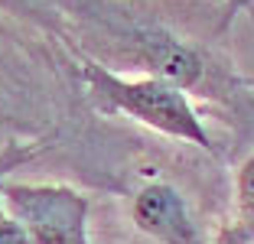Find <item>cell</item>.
I'll return each mask as SVG.
<instances>
[{
	"instance_id": "obj_6",
	"label": "cell",
	"mask_w": 254,
	"mask_h": 244,
	"mask_svg": "<svg viewBox=\"0 0 254 244\" xmlns=\"http://www.w3.org/2000/svg\"><path fill=\"white\" fill-rule=\"evenodd\" d=\"M0 244H30L26 238H23V231L10 222L7 215H0Z\"/></svg>"
},
{
	"instance_id": "obj_4",
	"label": "cell",
	"mask_w": 254,
	"mask_h": 244,
	"mask_svg": "<svg viewBox=\"0 0 254 244\" xmlns=\"http://www.w3.org/2000/svg\"><path fill=\"white\" fill-rule=\"evenodd\" d=\"M235 195H238V228L232 235L238 238V244H254V156L241 163Z\"/></svg>"
},
{
	"instance_id": "obj_3",
	"label": "cell",
	"mask_w": 254,
	"mask_h": 244,
	"mask_svg": "<svg viewBox=\"0 0 254 244\" xmlns=\"http://www.w3.org/2000/svg\"><path fill=\"white\" fill-rule=\"evenodd\" d=\"M130 218L137 231L157 244H199V225L186 195L173 183H147L130 199Z\"/></svg>"
},
{
	"instance_id": "obj_2",
	"label": "cell",
	"mask_w": 254,
	"mask_h": 244,
	"mask_svg": "<svg viewBox=\"0 0 254 244\" xmlns=\"http://www.w3.org/2000/svg\"><path fill=\"white\" fill-rule=\"evenodd\" d=\"M0 205L30 244H91V202L72 185L56 183H7Z\"/></svg>"
},
{
	"instance_id": "obj_1",
	"label": "cell",
	"mask_w": 254,
	"mask_h": 244,
	"mask_svg": "<svg viewBox=\"0 0 254 244\" xmlns=\"http://www.w3.org/2000/svg\"><path fill=\"white\" fill-rule=\"evenodd\" d=\"M78 72L88 88V98L108 114H124L137 124L166 133L173 140L192 143L199 150H215L212 133L205 130L189 95L163 78L150 75H121L98 65L95 59H78Z\"/></svg>"
},
{
	"instance_id": "obj_5",
	"label": "cell",
	"mask_w": 254,
	"mask_h": 244,
	"mask_svg": "<svg viewBox=\"0 0 254 244\" xmlns=\"http://www.w3.org/2000/svg\"><path fill=\"white\" fill-rule=\"evenodd\" d=\"M0 7L13 10L20 16H30L36 23H46V26H53V30H62V16L56 10L53 0H0Z\"/></svg>"
}]
</instances>
